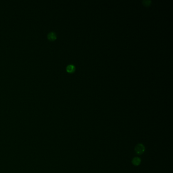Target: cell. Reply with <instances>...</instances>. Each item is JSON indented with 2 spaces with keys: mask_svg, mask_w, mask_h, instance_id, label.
<instances>
[{
  "mask_svg": "<svg viewBox=\"0 0 173 173\" xmlns=\"http://www.w3.org/2000/svg\"><path fill=\"white\" fill-rule=\"evenodd\" d=\"M145 150V146L142 144H138L135 147V152H136L137 154L139 155H141L143 154Z\"/></svg>",
  "mask_w": 173,
  "mask_h": 173,
  "instance_id": "1",
  "label": "cell"
},
{
  "mask_svg": "<svg viewBox=\"0 0 173 173\" xmlns=\"http://www.w3.org/2000/svg\"><path fill=\"white\" fill-rule=\"evenodd\" d=\"M47 37L49 40L53 41L56 39L57 35L54 32H50L48 34Z\"/></svg>",
  "mask_w": 173,
  "mask_h": 173,
  "instance_id": "2",
  "label": "cell"
},
{
  "mask_svg": "<svg viewBox=\"0 0 173 173\" xmlns=\"http://www.w3.org/2000/svg\"><path fill=\"white\" fill-rule=\"evenodd\" d=\"M75 68H76L75 66L74 65V64H68V65L67 66L66 70L67 72L69 73H72L75 70Z\"/></svg>",
  "mask_w": 173,
  "mask_h": 173,
  "instance_id": "3",
  "label": "cell"
},
{
  "mask_svg": "<svg viewBox=\"0 0 173 173\" xmlns=\"http://www.w3.org/2000/svg\"><path fill=\"white\" fill-rule=\"evenodd\" d=\"M141 159L139 157H135L132 160V163L134 165H139L141 163Z\"/></svg>",
  "mask_w": 173,
  "mask_h": 173,
  "instance_id": "4",
  "label": "cell"
},
{
  "mask_svg": "<svg viewBox=\"0 0 173 173\" xmlns=\"http://www.w3.org/2000/svg\"><path fill=\"white\" fill-rule=\"evenodd\" d=\"M143 3L145 5L148 6L151 4V1H150V0H144V1H143Z\"/></svg>",
  "mask_w": 173,
  "mask_h": 173,
  "instance_id": "5",
  "label": "cell"
}]
</instances>
